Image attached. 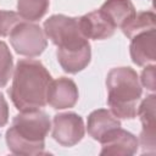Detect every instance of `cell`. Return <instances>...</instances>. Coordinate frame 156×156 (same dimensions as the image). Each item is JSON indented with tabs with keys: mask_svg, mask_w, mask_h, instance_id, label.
<instances>
[{
	"mask_svg": "<svg viewBox=\"0 0 156 156\" xmlns=\"http://www.w3.org/2000/svg\"><path fill=\"white\" fill-rule=\"evenodd\" d=\"M106 88L111 112L117 118H135L138 101L143 94L138 73L130 67L112 68L106 77Z\"/></svg>",
	"mask_w": 156,
	"mask_h": 156,
	"instance_id": "obj_3",
	"label": "cell"
},
{
	"mask_svg": "<svg viewBox=\"0 0 156 156\" xmlns=\"http://www.w3.org/2000/svg\"><path fill=\"white\" fill-rule=\"evenodd\" d=\"M13 72V57L7 44L0 40V88L6 87Z\"/></svg>",
	"mask_w": 156,
	"mask_h": 156,
	"instance_id": "obj_17",
	"label": "cell"
},
{
	"mask_svg": "<svg viewBox=\"0 0 156 156\" xmlns=\"http://www.w3.org/2000/svg\"><path fill=\"white\" fill-rule=\"evenodd\" d=\"M155 105L156 96L151 94L141 101L136 111L143 126L138 139L143 152H155Z\"/></svg>",
	"mask_w": 156,
	"mask_h": 156,
	"instance_id": "obj_9",
	"label": "cell"
},
{
	"mask_svg": "<svg viewBox=\"0 0 156 156\" xmlns=\"http://www.w3.org/2000/svg\"><path fill=\"white\" fill-rule=\"evenodd\" d=\"M7 122H9V105L4 94L0 91V128L6 126Z\"/></svg>",
	"mask_w": 156,
	"mask_h": 156,
	"instance_id": "obj_20",
	"label": "cell"
},
{
	"mask_svg": "<svg viewBox=\"0 0 156 156\" xmlns=\"http://www.w3.org/2000/svg\"><path fill=\"white\" fill-rule=\"evenodd\" d=\"M155 23L156 16L152 11H140L135 12V15L128 22H126L121 29L127 38L132 39L136 34L155 29Z\"/></svg>",
	"mask_w": 156,
	"mask_h": 156,
	"instance_id": "obj_15",
	"label": "cell"
},
{
	"mask_svg": "<svg viewBox=\"0 0 156 156\" xmlns=\"http://www.w3.org/2000/svg\"><path fill=\"white\" fill-rule=\"evenodd\" d=\"M79 98L76 83L67 77L51 80L48 90V104L55 110L73 107Z\"/></svg>",
	"mask_w": 156,
	"mask_h": 156,
	"instance_id": "obj_8",
	"label": "cell"
},
{
	"mask_svg": "<svg viewBox=\"0 0 156 156\" xmlns=\"http://www.w3.org/2000/svg\"><path fill=\"white\" fill-rule=\"evenodd\" d=\"M85 134L83 118L76 112L57 113L52 118V138L61 146H74Z\"/></svg>",
	"mask_w": 156,
	"mask_h": 156,
	"instance_id": "obj_6",
	"label": "cell"
},
{
	"mask_svg": "<svg viewBox=\"0 0 156 156\" xmlns=\"http://www.w3.org/2000/svg\"><path fill=\"white\" fill-rule=\"evenodd\" d=\"M129 52L132 61L140 67L155 63V29L133 37L130 39Z\"/></svg>",
	"mask_w": 156,
	"mask_h": 156,
	"instance_id": "obj_11",
	"label": "cell"
},
{
	"mask_svg": "<svg viewBox=\"0 0 156 156\" xmlns=\"http://www.w3.org/2000/svg\"><path fill=\"white\" fill-rule=\"evenodd\" d=\"M118 127H121L119 119L107 108L94 110L88 116L87 129L94 140L100 141L108 132Z\"/></svg>",
	"mask_w": 156,
	"mask_h": 156,
	"instance_id": "obj_12",
	"label": "cell"
},
{
	"mask_svg": "<svg viewBox=\"0 0 156 156\" xmlns=\"http://www.w3.org/2000/svg\"><path fill=\"white\" fill-rule=\"evenodd\" d=\"M50 0H18V15L26 21H38L48 12Z\"/></svg>",
	"mask_w": 156,
	"mask_h": 156,
	"instance_id": "obj_16",
	"label": "cell"
},
{
	"mask_svg": "<svg viewBox=\"0 0 156 156\" xmlns=\"http://www.w3.org/2000/svg\"><path fill=\"white\" fill-rule=\"evenodd\" d=\"M52 78L38 60L22 58L16 63L9 95L18 111H33L48 104V90Z\"/></svg>",
	"mask_w": 156,
	"mask_h": 156,
	"instance_id": "obj_1",
	"label": "cell"
},
{
	"mask_svg": "<svg viewBox=\"0 0 156 156\" xmlns=\"http://www.w3.org/2000/svg\"><path fill=\"white\" fill-rule=\"evenodd\" d=\"M99 143L101 144L100 155L132 156L136 154L139 147L138 138L121 127L108 132Z\"/></svg>",
	"mask_w": 156,
	"mask_h": 156,
	"instance_id": "obj_7",
	"label": "cell"
},
{
	"mask_svg": "<svg viewBox=\"0 0 156 156\" xmlns=\"http://www.w3.org/2000/svg\"><path fill=\"white\" fill-rule=\"evenodd\" d=\"M10 43L18 55L37 57L48 46V39L39 24L22 21L10 33Z\"/></svg>",
	"mask_w": 156,
	"mask_h": 156,
	"instance_id": "obj_5",
	"label": "cell"
},
{
	"mask_svg": "<svg viewBox=\"0 0 156 156\" xmlns=\"http://www.w3.org/2000/svg\"><path fill=\"white\" fill-rule=\"evenodd\" d=\"M44 33L60 51L74 50L89 44L80 30L77 17L52 15L44 22Z\"/></svg>",
	"mask_w": 156,
	"mask_h": 156,
	"instance_id": "obj_4",
	"label": "cell"
},
{
	"mask_svg": "<svg viewBox=\"0 0 156 156\" xmlns=\"http://www.w3.org/2000/svg\"><path fill=\"white\" fill-rule=\"evenodd\" d=\"M57 61L61 66V68L71 74H76L80 71H83L90 62L91 58V49L90 44L74 49L68 51H60L57 50Z\"/></svg>",
	"mask_w": 156,
	"mask_h": 156,
	"instance_id": "obj_13",
	"label": "cell"
},
{
	"mask_svg": "<svg viewBox=\"0 0 156 156\" xmlns=\"http://www.w3.org/2000/svg\"><path fill=\"white\" fill-rule=\"evenodd\" d=\"M24 21L17 12L0 10V37L10 35L16 24Z\"/></svg>",
	"mask_w": 156,
	"mask_h": 156,
	"instance_id": "obj_18",
	"label": "cell"
},
{
	"mask_svg": "<svg viewBox=\"0 0 156 156\" xmlns=\"http://www.w3.org/2000/svg\"><path fill=\"white\" fill-rule=\"evenodd\" d=\"M79 27L87 39L104 40L115 34L116 27L100 10L91 11L79 17Z\"/></svg>",
	"mask_w": 156,
	"mask_h": 156,
	"instance_id": "obj_10",
	"label": "cell"
},
{
	"mask_svg": "<svg viewBox=\"0 0 156 156\" xmlns=\"http://www.w3.org/2000/svg\"><path fill=\"white\" fill-rule=\"evenodd\" d=\"M50 127L51 122L46 112L22 111L13 117L11 127L6 130V145L15 155H41Z\"/></svg>",
	"mask_w": 156,
	"mask_h": 156,
	"instance_id": "obj_2",
	"label": "cell"
},
{
	"mask_svg": "<svg viewBox=\"0 0 156 156\" xmlns=\"http://www.w3.org/2000/svg\"><path fill=\"white\" fill-rule=\"evenodd\" d=\"M155 65L151 63V65H147L145 66V68L143 69L141 72V77H140V80H141V84L149 90V91H155L156 90V80H155Z\"/></svg>",
	"mask_w": 156,
	"mask_h": 156,
	"instance_id": "obj_19",
	"label": "cell"
},
{
	"mask_svg": "<svg viewBox=\"0 0 156 156\" xmlns=\"http://www.w3.org/2000/svg\"><path fill=\"white\" fill-rule=\"evenodd\" d=\"M99 10L116 28H121L136 12L130 0H106Z\"/></svg>",
	"mask_w": 156,
	"mask_h": 156,
	"instance_id": "obj_14",
	"label": "cell"
}]
</instances>
